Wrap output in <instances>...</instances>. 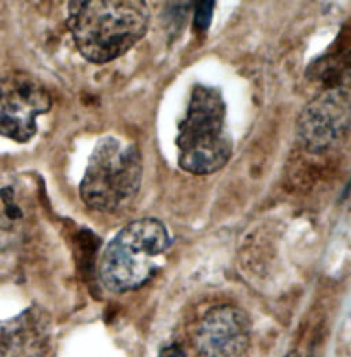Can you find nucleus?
Wrapping results in <instances>:
<instances>
[{"label": "nucleus", "instance_id": "1", "mask_svg": "<svg viewBox=\"0 0 351 357\" xmlns=\"http://www.w3.org/2000/svg\"><path fill=\"white\" fill-rule=\"evenodd\" d=\"M150 8L143 0L70 1L68 26L80 54L107 63L128 52L148 29Z\"/></svg>", "mask_w": 351, "mask_h": 357}, {"label": "nucleus", "instance_id": "2", "mask_svg": "<svg viewBox=\"0 0 351 357\" xmlns=\"http://www.w3.org/2000/svg\"><path fill=\"white\" fill-rule=\"evenodd\" d=\"M226 105L216 87L195 86L178 126V167L191 175H212L232 157L233 142L225 126Z\"/></svg>", "mask_w": 351, "mask_h": 357}, {"label": "nucleus", "instance_id": "3", "mask_svg": "<svg viewBox=\"0 0 351 357\" xmlns=\"http://www.w3.org/2000/svg\"><path fill=\"white\" fill-rule=\"evenodd\" d=\"M172 238L166 225L155 218L133 220L121 228L103 250L99 273L114 293L136 290L147 283L161 266Z\"/></svg>", "mask_w": 351, "mask_h": 357}, {"label": "nucleus", "instance_id": "4", "mask_svg": "<svg viewBox=\"0 0 351 357\" xmlns=\"http://www.w3.org/2000/svg\"><path fill=\"white\" fill-rule=\"evenodd\" d=\"M143 157L139 146L116 136L98 140L80 183V197L88 208L111 213L127 208L140 190Z\"/></svg>", "mask_w": 351, "mask_h": 357}, {"label": "nucleus", "instance_id": "5", "mask_svg": "<svg viewBox=\"0 0 351 357\" xmlns=\"http://www.w3.org/2000/svg\"><path fill=\"white\" fill-rule=\"evenodd\" d=\"M51 95L43 84L25 73L0 79V135L18 143L38 132L36 117L49 112Z\"/></svg>", "mask_w": 351, "mask_h": 357}, {"label": "nucleus", "instance_id": "6", "mask_svg": "<svg viewBox=\"0 0 351 357\" xmlns=\"http://www.w3.org/2000/svg\"><path fill=\"white\" fill-rule=\"evenodd\" d=\"M350 117L349 89H325L304 107L297 121V134L309 151H325L346 137Z\"/></svg>", "mask_w": 351, "mask_h": 357}, {"label": "nucleus", "instance_id": "7", "mask_svg": "<svg viewBox=\"0 0 351 357\" xmlns=\"http://www.w3.org/2000/svg\"><path fill=\"white\" fill-rule=\"evenodd\" d=\"M251 321L233 305L212 308L199 323L195 344L202 357H242L250 347Z\"/></svg>", "mask_w": 351, "mask_h": 357}, {"label": "nucleus", "instance_id": "8", "mask_svg": "<svg viewBox=\"0 0 351 357\" xmlns=\"http://www.w3.org/2000/svg\"><path fill=\"white\" fill-rule=\"evenodd\" d=\"M51 337L49 316L32 307L0 324V357H45Z\"/></svg>", "mask_w": 351, "mask_h": 357}, {"label": "nucleus", "instance_id": "9", "mask_svg": "<svg viewBox=\"0 0 351 357\" xmlns=\"http://www.w3.org/2000/svg\"><path fill=\"white\" fill-rule=\"evenodd\" d=\"M216 1L209 0V1H198L195 3V26L196 29L206 32L210 28L213 13H214Z\"/></svg>", "mask_w": 351, "mask_h": 357}, {"label": "nucleus", "instance_id": "10", "mask_svg": "<svg viewBox=\"0 0 351 357\" xmlns=\"http://www.w3.org/2000/svg\"><path fill=\"white\" fill-rule=\"evenodd\" d=\"M6 215L8 219L11 220H17V219H21L22 218V211L18 205H15L14 202L13 204H8L6 205Z\"/></svg>", "mask_w": 351, "mask_h": 357}, {"label": "nucleus", "instance_id": "11", "mask_svg": "<svg viewBox=\"0 0 351 357\" xmlns=\"http://www.w3.org/2000/svg\"><path fill=\"white\" fill-rule=\"evenodd\" d=\"M159 357H185V354H184V351H182L180 347L171 345V347L165 348V349L159 354Z\"/></svg>", "mask_w": 351, "mask_h": 357}, {"label": "nucleus", "instance_id": "12", "mask_svg": "<svg viewBox=\"0 0 351 357\" xmlns=\"http://www.w3.org/2000/svg\"><path fill=\"white\" fill-rule=\"evenodd\" d=\"M0 198L3 201L4 205H8V204H13L14 201V190L11 187H4L0 190Z\"/></svg>", "mask_w": 351, "mask_h": 357}, {"label": "nucleus", "instance_id": "13", "mask_svg": "<svg viewBox=\"0 0 351 357\" xmlns=\"http://www.w3.org/2000/svg\"><path fill=\"white\" fill-rule=\"evenodd\" d=\"M284 357H302L301 356V354L299 352H297V351H292V352H290V354H287Z\"/></svg>", "mask_w": 351, "mask_h": 357}]
</instances>
